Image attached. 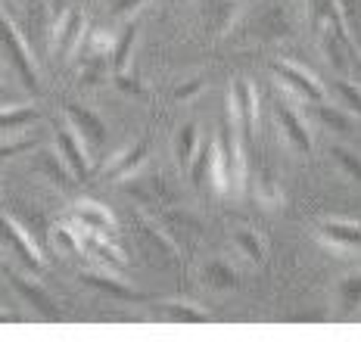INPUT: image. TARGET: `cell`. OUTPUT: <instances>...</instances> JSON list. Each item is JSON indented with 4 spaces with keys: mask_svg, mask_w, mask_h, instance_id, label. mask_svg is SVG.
<instances>
[{
    "mask_svg": "<svg viewBox=\"0 0 361 342\" xmlns=\"http://www.w3.org/2000/svg\"><path fill=\"white\" fill-rule=\"evenodd\" d=\"M209 184L221 196H240L246 190V153H243V134L228 115L221 122V131L215 137V156H212V175Z\"/></svg>",
    "mask_w": 361,
    "mask_h": 342,
    "instance_id": "obj_1",
    "label": "cell"
},
{
    "mask_svg": "<svg viewBox=\"0 0 361 342\" xmlns=\"http://www.w3.org/2000/svg\"><path fill=\"white\" fill-rule=\"evenodd\" d=\"M268 69H271V75L277 78V87L287 96H296V100H302V103L324 100V84H321L318 75L308 72L305 65L293 63V59H271Z\"/></svg>",
    "mask_w": 361,
    "mask_h": 342,
    "instance_id": "obj_2",
    "label": "cell"
},
{
    "mask_svg": "<svg viewBox=\"0 0 361 342\" xmlns=\"http://www.w3.org/2000/svg\"><path fill=\"white\" fill-rule=\"evenodd\" d=\"M0 47H4L6 59L13 63V69L19 72V78L25 81V87H32V91H37V63L32 56V47L25 44V38H22V32L16 28V22H13L10 13L0 6Z\"/></svg>",
    "mask_w": 361,
    "mask_h": 342,
    "instance_id": "obj_3",
    "label": "cell"
},
{
    "mask_svg": "<svg viewBox=\"0 0 361 342\" xmlns=\"http://www.w3.org/2000/svg\"><path fill=\"white\" fill-rule=\"evenodd\" d=\"M228 118L240 128L243 140L255 137L259 128V91H255L252 81L237 78L228 91Z\"/></svg>",
    "mask_w": 361,
    "mask_h": 342,
    "instance_id": "obj_4",
    "label": "cell"
},
{
    "mask_svg": "<svg viewBox=\"0 0 361 342\" xmlns=\"http://www.w3.org/2000/svg\"><path fill=\"white\" fill-rule=\"evenodd\" d=\"M0 243L19 258L28 271H41L47 265V255L41 252V246L35 243L32 230H25L13 215H0Z\"/></svg>",
    "mask_w": 361,
    "mask_h": 342,
    "instance_id": "obj_5",
    "label": "cell"
},
{
    "mask_svg": "<svg viewBox=\"0 0 361 342\" xmlns=\"http://www.w3.org/2000/svg\"><path fill=\"white\" fill-rule=\"evenodd\" d=\"M274 122L277 128H281L283 140H287V146L293 153L299 156H308L314 150V137H312V128L305 125V118L296 113V106L287 100V94H277L274 96Z\"/></svg>",
    "mask_w": 361,
    "mask_h": 342,
    "instance_id": "obj_6",
    "label": "cell"
},
{
    "mask_svg": "<svg viewBox=\"0 0 361 342\" xmlns=\"http://www.w3.org/2000/svg\"><path fill=\"white\" fill-rule=\"evenodd\" d=\"M318 243L324 249H330L340 258H352L361 252V224L358 221H345V218H330L321 221L318 230H314Z\"/></svg>",
    "mask_w": 361,
    "mask_h": 342,
    "instance_id": "obj_7",
    "label": "cell"
},
{
    "mask_svg": "<svg viewBox=\"0 0 361 342\" xmlns=\"http://www.w3.org/2000/svg\"><path fill=\"white\" fill-rule=\"evenodd\" d=\"M87 34V16L78 10V6H69L63 16L56 19L54 25V38H50V47L59 53V59H69L81 50Z\"/></svg>",
    "mask_w": 361,
    "mask_h": 342,
    "instance_id": "obj_8",
    "label": "cell"
},
{
    "mask_svg": "<svg viewBox=\"0 0 361 342\" xmlns=\"http://www.w3.org/2000/svg\"><path fill=\"white\" fill-rule=\"evenodd\" d=\"M56 153H59V159L66 162V168L72 171V177H78V181H87V177H90L87 144L81 140V134L75 131L69 122L59 125V131H56Z\"/></svg>",
    "mask_w": 361,
    "mask_h": 342,
    "instance_id": "obj_9",
    "label": "cell"
},
{
    "mask_svg": "<svg viewBox=\"0 0 361 342\" xmlns=\"http://www.w3.org/2000/svg\"><path fill=\"white\" fill-rule=\"evenodd\" d=\"M134 227H137L134 230L137 240L144 243V249L153 258H162V262H175L178 258V246H175V240L169 236V230H162L153 218H149V215H144V212L134 215Z\"/></svg>",
    "mask_w": 361,
    "mask_h": 342,
    "instance_id": "obj_10",
    "label": "cell"
},
{
    "mask_svg": "<svg viewBox=\"0 0 361 342\" xmlns=\"http://www.w3.org/2000/svg\"><path fill=\"white\" fill-rule=\"evenodd\" d=\"M69 218H75L85 230H90V234L118 236V218L103 203H94V199H81V203H75Z\"/></svg>",
    "mask_w": 361,
    "mask_h": 342,
    "instance_id": "obj_11",
    "label": "cell"
},
{
    "mask_svg": "<svg viewBox=\"0 0 361 342\" xmlns=\"http://www.w3.org/2000/svg\"><path fill=\"white\" fill-rule=\"evenodd\" d=\"M308 10H312V22L314 28H318L321 34H330V38L349 44L352 50L355 47V41L349 38V32H345V22H343V13H340V0H308Z\"/></svg>",
    "mask_w": 361,
    "mask_h": 342,
    "instance_id": "obj_12",
    "label": "cell"
},
{
    "mask_svg": "<svg viewBox=\"0 0 361 342\" xmlns=\"http://www.w3.org/2000/svg\"><path fill=\"white\" fill-rule=\"evenodd\" d=\"M66 122L81 134V140H85L87 146H103L106 144V134H109L106 125H103V118L97 113H90V109L78 106V103H66Z\"/></svg>",
    "mask_w": 361,
    "mask_h": 342,
    "instance_id": "obj_13",
    "label": "cell"
},
{
    "mask_svg": "<svg viewBox=\"0 0 361 342\" xmlns=\"http://www.w3.org/2000/svg\"><path fill=\"white\" fill-rule=\"evenodd\" d=\"M6 277H10V284L13 289L25 299L32 308H37L44 317H54V302H50V296L44 293V286L41 284H35V277L28 280L25 274H19V271H13V267H6Z\"/></svg>",
    "mask_w": 361,
    "mask_h": 342,
    "instance_id": "obj_14",
    "label": "cell"
},
{
    "mask_svg": "<svg viewBox=\"0 0 361 342\" xmlns=\"http://www.w3.org/2000/svg\"><path fill=\"white\" fill-rule=\"evenodd\" d=\"M81 280H85L87 286L100 289V293L116 296V299H125V302H137V299H144V296H140L137 289H131L122 277H118V274H112L109 267H106V271H87V274H81Z\"/></svg>",
    "mask_w": 361,
    "mask_h": 342,
    "instance_id": "obj_15",
    "label": "cell"
},
{
    "mask_svg": "<svg viewBox=\"0 0 361 342\" xmlns=\"http://www.w3.org/2000/svg\"><path fill=\"white\" fill-rule=\"evenodd\" d=\"M147 162V140H140V144H134L131 150H122L112 156V162L106 165V177L112 181H128V177L137 175V168Z\"/></svg>",
    "mask_w": 361,
    "mask_h": 342,
    "instance_id": "obj_16",
    "label": "cell"
},
{
    "mask_svg": "<svg viewBox=\"0 0 361 342\" xmlns=\"http://www.w3.org/2000/svg\"><path fill=\"white\" fill-rule=\"evenodd\" d=\"M159 317L162 321H171V324H206L209 311L193 302H165Z\"/></svg>",
    "mask_w": 361,
    "mask_h": 342,
    "instance_id": "obj_17",
    "label": "cell"
},
{
    "mask_svg": "<svg viewBox=\"0 0 361 342\" xmlns=\"http://www.w3.org/2000/svg\"><path fill=\"white\" fill-rule=\"evenodd\" d=\"M231 240H234V246H237V252L243 258H250V262H265V236L262 234H255V230H250V227H240V230H234V236H231Z\"/></svg>",
    "mask_w": 361,
    "mask_h": 342,
    "instance_id": "obj_18",
    "label": "cell"
},
{
    "mask_svg": "<svg viewBox=\"0 0 361 342\" xmlns=\"http://www.w3.org/2000/svg\"><path fill=\"white\" fill-rule=\"evenodd\" d=\"M116 38L118 34H112L109 28H87V34H85V53L87 56H94V59H103V56H112V50H116Z\"/></svg>",
    "mask_w": 361,
    "mask_h": 342,
    "instance_id": "obj_19",
    "label": "cell"
},
{
    "mask_svg": "<svg viewBox=\"0 0 361 342\" xmlns=\"http://www.w3.org/2000/svg\"><path fill=\"white\" fill-rule=\"evenodd\" d=\"M212 156H215V140L200 144V150L190 162V177H193V187L197 190H202L209 184V175H212Z\"/></svg>",
    "mask_w": 361,
    "mask_h": 342,
    "instance_id": "obj_20",
    "label": "cell"
},
{
    "mask_svg": "<svg viewBox=\"0 0 361 342\" xmlns=\"http://www.w3.org/2000/svg\"><path fill=\"white\" fill-rule=\"evenodd\" d=\"M37 171L56 181L59 187H72V171L59 159V153H37Z\"/></svg>",
    "mask_w": 361,
    "mask_h": 342,
    "instance_id": "obj_21",
    "label": "cell"
},
{
    "mask_svg": "<svg viewBox=\"0 0 361 342\" xmlns=\"http://www.w3.org/2000/svg\"><path fill=\"white\" fill-rule=\"evenodd\" d=\"M134 41H137V25H128L125 32L116 38V50H112V72H116V75H122V72H128V63H131Z\"/></svg>",
    "mask_w": 361,
    "mask_h": 342,
    "instance_id": "obj_22",
    "label": "cell"
},
{
    "mask_svg": "<svg viewBox=\"0 0 361 342\" xmlns=\"http://www.w3.org/2000/svg\"><path fill=\"white\" fill-rule=\"evenodd\" d=\"M200 150V131L197 125H184V128L178 131V140H175V156H178V165L190 168L193 156Z\"/></svg>",
    "mask_w": 361,
    "mask_h": 342,
    "instance_id": "obj_23",
    "label": "cell"
},
{
    "mask_svg": "<svg viewBox=\"0 0 361 342\" xmlns=\"http://www.w3.org/2000/svg\"><path fill=\"white\" fill-rule=\"evenodd\" d=\"M202 280L215 289H228V286H237V271L228 262H221V258H212L202 267Z\"/></svg>",
    "mask_w": 361,
    "mask_h": 342,
    "instance_id": "obj_24",
    "label": "cell"
},
{
    "mask_svg": "<svg viewBox=\"0 0 361 342\" xmlns=\"http://www.w3.org/2000/svg\"><path fill=\"white\" fill-rule=\"evenodd\" d=\"M37 118V109L32 106H6L0 109V131H19L25 125H32Z\"/></svg>",
    "mask_w": 361,
    "mask_h": 342,
    "instance_id": "obj_25",
    "label": "cell"
},
{
    "mask_svg": "<svg viewBox=\"0 0 361 342\" xmlns=\"http://www.w3.org/2000/svg\"><path fill=\"white\" fill-rule=\"evenodd\" d=\"M318 106V118L327 125L330 131H349L352 128V113L349 109H340V106H327L324 100L314 103Z\"/></svg>",
    "mask_w": 361,
    "mask_h": 342,
    "instance_id": "obj_26",
    "label": "cell"
},
{
    "mask_svg": "<svg viewBox=\"0 0 361 342\" xmlns=\"http://www.w3.org/2000/svg\"><path fill=\"white\" fill-rule=\"evenodd\" d=\"M255 196H259L262 205H281V203H283L281 184H277L274 177L268 175V171H262V175L255 177Z\"/></svg>",
    "mask_w": 361,
    "mask_h": 342,
    "instance_id": "obj_27",
    "label": "cell"
},
{
    "mask_svg": "<svg viewBox=\"0 0 361 342\" xmlns=\"http://www.w3.org/2000/svg\"><path fill=\"white\" fill-rule=\"evenodd\" d=\"M330 156H334V162L340 165V171L349 181L361 184V159L352 150H345V146H330Z\"/></svg>",
    "mask_w": 361,
    "mask_h": 342,
    "instance_id": "obj_28",
    "label": "cell"
},
{
    "mask_svg": "<svg viewBox=\"0 0 361 342\" xmlns=\"http://www.w3.org/2000/svg\"><path fill=\"white\" fill-rule=\"evenodd\" d=\"M340 13L345 22V32L355 41V47L361 44V0H340Z\"/></svg>",
    "mask_w": 361,
    "mask_h": 342,
    "instance_id": "obj_29",
    "label": "cell"
},
{
    "mask_svg": "<svg viewBox=\"0 0 361 342\" xmlns=\"http://www.w3.org/2000/svg\"><path fill=\"white\" fill-rule=\"evenodd\" d=\"M336 96H340V106L349 109V113L361 115V91L349 81H336Z\"/></svg>",
    "mask_w": 361,
    "mask_h": 342,
    "instance_id": "obj_30",
    "label": "cell"
},
{
    "mask_svg": "<svg viewBox=\"0 0 361 342\" xmlns=\"http://www.w3.org/2000/svg\"><path fill=\"white\" fill-rule=\"evenodd\" d=\"M340 296H343L345 308H361V274H352V277L343 280Z\"/></svg>",
    "mask_w": 361,
    "mask_h": 342,
    "instance_id": "obj_31",
    "label": "cell"
},
{
    "mask_svg": "<svg viewBox=\"0 0 361 342\" xmlns=\"http://www.w3.org/2000/svg\"><path fill=\"white\" fill-rule=\"evenodd\" d=\"M35 146H37V140H32V137L4 140V144H0V159H6V156H19V153H32Z\"/></svg>",
    "mask_w": 361,
    "mask_h": 342,
    "instance_id": "obj_32",
    "label": "cell"
},
{
    "mask_svg": "<svg viewBox=\"0 0 361 342\" xmlns=\"http://www.w3.org/2000/svg\"><path fill=\"white\" fill-rule=\"evenodd\" d=\"M200 91H202V81H200V78H193L190 84L178 87V91H175V100H180V103H190V100H193V96H197Z\"/></svg>",
    "mask_w": 361,
    "mask_h": 342,
    "instance_id": "obj_33",
    "label": "cell"
},
{
    "mask_svg": "<svg viewBox=\"0 0 361 342\" xmlns=\"http://www.w3.org/2000/svg\"><path fill=\"white\" fill-rule=\"evenodd\" d=\"M116 84L122 87L125 94H144V87H140V84H137V81H134V78H128L125 72H122V75H116Z\"/></svg>",
    "mask_w": 361,
    "mask_h": 342,
    "instance_id": "obj_34",
    "label": "cell"
},
{
    "mask_svg": "<svg viewBox=\"0 0 361 342\" xmlns=\"http://www.w3.org/2000/svg\"><path fill=\"white\" fill-rule=\"evenodd\" d=\"M109 4H112V10L116 13H131V10H137L144 0H109Z\"/></svg>",
    "mask_w": 361,
    "mask_h": 342,
    "instance_id": "obj_35",
    "label": "cell"
},
{
    "mask_svg": "<svg viewBox=\"0 0 361 342\" xmlns=\"http://www.w3.org/2000/svg\"><path fill=\"white\" fill-rule=\"evenodd\" d=\"M10 321H19V317L10 315V311H0V324H10Z\"/></svg>",
    "mask_w": 361,
    "mask_h": 342,
    "instance_id": "obj_36",
    "label": "cell"
},
{
    "mask_svg": "<svg viewBox=\"0 0 361 342\" xmlns=\"http://www.w3.org/2000/svg\"><path fill=\"white\" fill-rule=\"evenodd\" d=\"M0 94H4V84H0Z\"/></svg>",
    "mask_w": 361,
    "mask_h": 342,
    "instance_id": "obj_37",
    "label": "cell"
}]
</instances>
